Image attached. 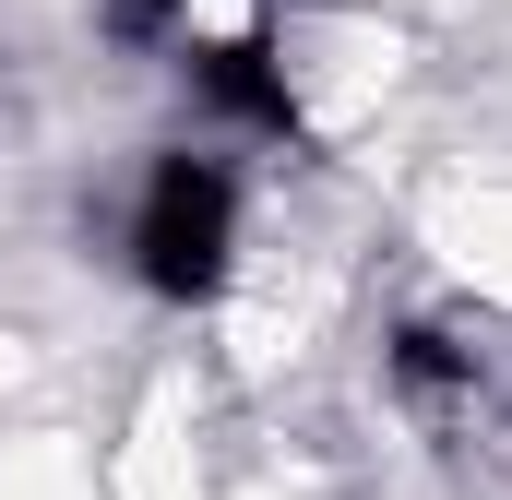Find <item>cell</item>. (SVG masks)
I'll use <instances>...</instances> for the list:
<instances>
[{"label":"cell","mask_w":512,"mask_h":500,"mask_svg":"<svg viewBox=\"0 0 512 500\" xmlns=\"http://www.w3.org/2000/svg\"><path fill=\"white\" fill-rule=\"evenodd\" d=\"M227 250H239V179H227V155H155L143 167V191H131V274L155 286V298H215L227 286Z\"/></svg>","instance_id":"cell-1"},{"label":"cell","mask_w":512,"mask_h":500,"mask_svg":"<svg viewBox=\"0 0 512 500\" xmlns=\"http://www.w3.org/2000/svg\"><path fill=\"white\" fill-rule=\"evenodd\" d=\"M191 60V108L227 131H262V143H286L298 131V96H286V60L262 48V36H227V48H179Z\"/></svg>","instance_id":"cell-2"}]
</instances>
